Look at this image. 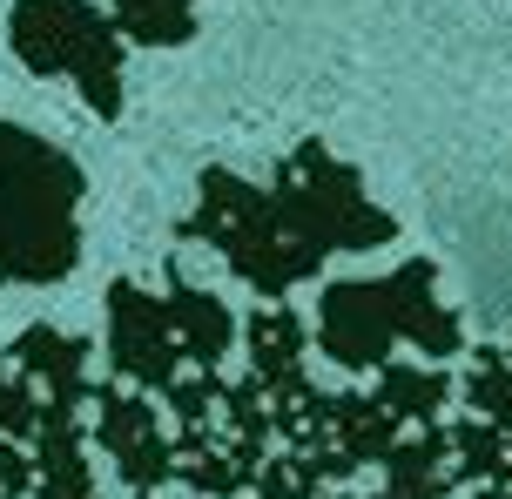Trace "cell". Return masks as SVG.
Returning <instances> with one entry per match:
<instances>
[{"label":"cell","mask_w":512,"mask_h":499,"mask_svg":"<svg viewBox=\"0 0 512 499\" xmlns=\"http://www.w3.org/2000/svg\"><path fill=\"white\" fill-rule=\"evenodd\" d=\"M108 14H115L122 34L169 48V41H189V27H196V0H108Z\"/></svg>","instance_id":"obj_9"},{"label":"cell","mask_w":512,"mask_h":499,"mask_svg":"<svg viewBox=\"0 0 512 499\" xmlns=\"http://www.w3.org/2000/svg\"><path fill=\"white\" fill-rule=\"evenodd\" d=\"M142 499H149V493H142Z\"/></svg>","instance_id":"obj_12"},{"label":"cell","mask_w":512,"mask_h":499,"mask_svg":"<svg viewBox=\"0 0 512 499\" xmlns=\"http://www.w3.org/2000/svg\"><path fill=\"white\" fill-rule=\"evenodd\" d=\"M14 48L41 75H68L88 102L115 115L122 108V48H115V14L95 0H21L14 14Z\"/></svg>","instance_id":"obj_4"},{"label":"cell","mask_w":512,"mask_h":499,"mask_svg":"<svg viewBox=\"0 0 512 499\" xmlns=\"http://www.w3.org/2000/svg\"><path fill=\"white\" fill-rule=\"evenodd\" d=\"M438 459H445V439H438V432L398 439V446L384 452V466H391V499H445L452 473H445Z\"/></svg>","instance_id":"obj_8"},{"label":"cell","mask_w":512,"mask_h":499,"mask_svg":"<svg viewBox=\"0 0 512 499\" xmlns=\"http://www.w3.org/2000/svg\"><path fill=\"white\" fill-rule=\"evenodd\" d=\"M189 237L216 243L236 263V277L256 284V297H283L331 250L391 243V216L364 203L358 176L324 142H304L283 162L277 189H250L236 176H223V169L203 176V203L189 216Z\"/></svg>","instance_id":"obj_1"},{"label":"cell","mask_w":512,"mask_h":499,"mask_svg":"<svg viewBox=\"0 0 512 499\" xmlns=\"http://www.w3.org/2000/svg\"><path fill=\"white\" fill-rule=\"evenodd\" d=\"M81 169L27 129H0V290L75 270Z\"/></svg>","instance_id":"obj_2"},{"label":"cell","mask_w":512,"mask_h":499,"mask_svg":"<svg viewBox=\"0 0 512 499\" xmlns=\"http://www.w3.org/2000/svg\"><path fill=\"white\" fill-rule=\"evenodd\" d=\"M108 351H115V371L135 378V385H155L169 392L176 385V358H182V331H176V304L169 297H142L135 284L108 290Z\"/></svg>","instance_id":"obj_5"},{"label":"cell","mask_w":512,"mask_h":499,"mask_svg":"<svg viewBox=\"0 0 512 499\" xmlns=\"http://www.w3.org/2000/svg\"><path fill=\"white\" fill-rule=\"evenodd\" d=\"M88 405H95V439H102V452L122 466V479L135 486V493H149V486H162V479H176V446L155 432L149 405H142L135 392L102 385V392H88Z\"/></svg>","instance_id":"obj_6"},{"label":"cell","mask_w":512,"mask_h":499,"mask_svg":"<svg viewBox=\"0 0 512 499\" xmlns=\"http://www.w3.org/2000/svg\"><path fill=\"white\" fill-rule=\"evenodd\" d=\"M169 304H176L182 358L203 365V371H216V365H223V351H230V311H223L216 297H203V290H189V284H176Z\"/></svg>","instance_id":"obj_7"},{"label":"cell","mask_w":512,"mask_h":499,"mask_svg":"<svg viewBox=\"0 0 512 499\" xmlns=\"http://www.w3.org/2000/svg\"><path fill=\"white\" fill-rule=\"evenodd\" d=\"M317 331H324V351L351 371L384 365L391 344H418L432 358L459 351V324L432 297V263H405L384 284H331L317 304Z\"/></svg>","instance_id":"obj_3"},{"label":"cell","mask_w":512,"mask_h":499,"mask_svg":"<svg viewBox=\"0 0 512 499\" xmlns=\"http://www.w3.org/2000/svg\"><path fill=\"white\" fill-rule=\"evenodd\" d=\"M34 425H41V385H34L27 371H7V365H0V432L34 446Z\"/></svg>","instance_id":"obj_10"},{"label":"cell","mask_w":512,"mask_h":499,"mask_svg":"<svg viewBox=\"0 0 512 499\" xmlns=\"http://www.w3.org/2000/svg\"><path fill=\"white\" fill-rule=\"evenodd\" d=\"M27 486H34V459L7 439V446H0V499H21Z\"/></svg>","instance_id":"obj_11"}]
</instances>
